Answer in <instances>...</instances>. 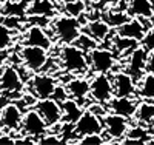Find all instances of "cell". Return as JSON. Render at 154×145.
I'll use <instances>...</instances> for the list:
<instances>
[{
    "label": "cell",
    "mask_w": 154,
    "mask_h": 145,
    "mask_svg": "<svg viewBox=\"0 0 154 145\" xmlns=\"http://www.w3.org/2000/svg\"><path fill=\"white\" fill-rule=\"evenodd\" d=\"M59 63L63 71L69 74H83L89 70L88 56L74 43H66L59 49Z\"/></svg>",
    "instance_id": "1"
},
{
    "label": "cell",
    "mask_w": 154,
    "mask_h": 145,
    "mask_svg": "<svg viewBox=\"0 0 154 145\" xmlns=\"http://www.w3.org/2000/svg\"><path fill=\"white\" fill-rule=\"evenodd\" d=\"M53 33L60 43H74L75 39L82 33V25L79 22V17H72L68 14L56 17L53 20Z\"/></svg>",
    "instance_id": "2"
},
{
    "label": "cell",
    "mask_w": 154,
    "mask_h": 145,
    "mask_svg": "<svg viewBox=\"0 0 154 145\" xmlns=\"http://www.w3.org/2000/svg\"><path fill=\"white\" fill-rule=\"evenodd\" d=\"M19 60L28 71L38 73L42 71L46 63L49 62L48 49L40 46H31V45H22L19 51Z\"/></svg>",
    "instance_id": "3"
},
{
    "label": "cell",
    "mask_w": 154,
    "mask_h": 145,
    "mask_svg": "<svg viewBox=\"0 0 154 145\" xmlns=\"http://www.w3.org/2000/svg\"><path fill=\"white\" fill-rule=\"evenodd\" d=\"M48 130L49 128L45 124L43 117L38 114V111L35 108H29L23 113L22 125H20V131H19L22 136H29V137L38 140V137H42L45 133H48Z\"/></svg>",
    "instance_id": "4"
},
{
    "label": "cell",
    "mask_w": 154,
    "mask_h": 145,
    "mask_svg": "<svg viewBox=\"0 0 154 145\" xmlns=\"http://www.w3.org/2000/svg\"><path fill=\"white\" fill-rule=\"evenodd\" d=\"M88 63L94 73H109L114 70L117 59H116L114 52L106 49V48H100L94 46L93 49L88 51Z\"/></svg>",
    "instance_id": "5"
},
{
    "label": "cell",
    "mask_w": 154,
    "mask_h": 145,
    "mask_svg": "<svg viewBox=\"0 0 154 145\" xmlns=\"http://www.w3.org/2000/svg\"><path fill=\"white\" fill-rule=\"evenodd\" d=\"M102 122H103V136H106L109 140L123 139L130 128V119L111 111H106V114L102 117Z\"/></svg>",
    "instance_id": "6"
},
{
    "label": "cell",
    "mask_w": 154,
    "mask_h": 145,
    "mask_svg": "<svg viewBox=\"0 0 154 145\" xmlns=\"http://www.w3.org/2000/svg\"><path fill=\"white\" fill-rule=\"evenodd\" d=\"M89 96L93 102L108 103L109 99L114 96L111 79L106 73H96L94 77L89 80Z\"/></svg>",
    "instance_id": "7"
},
{
    "label": "cell",
    "mask_w": 154,
    "mask_h": 145,
    "mask_svg": "<svg viewBox=\"0 0 154 145\" xmlns=\"http://www.w3.org/2000/svg\"><path fill=\"white\" fill-rule=\"evenodd\" d=\"M34 108L43 117V121L49 130L54 127H59L62 124V107L56 99L53 97L37 99L34 103Z\"/></svg>",
    "instance_id": "8"
},
{
    "label": "cell",
    "mask_w": 154,
    "mask_h": 145,
    "mask_svg": "<svg viewBox=\"0 0 154 145\" xmlns=\"http://www.w3.org/2000/svg\"><path fill=\"white\" fill-rule=\"evenodd\" d=\"M74 136L82 137L85 134H100L103 133V122L102 117L91 113L89 110H83L80 117L74 122Z\"/></svg>",
    "instance_id": "9"
},
{
    "label": "cell",
    "mask_w": 154,
    "mask_h": 145,
    "mask_svg": "<svg viewBox=\"0 0 154 145\" xmlns=\"http://www.w3.org/2000/svg\"><path fill=\"white\" fill-rule=\"evenodd\" d=\"M22 116L23 111L17 103H6L2 107L0 111V130H3L5 133H19L20 125H22Z\"/></svg>",
    "instance_id": "10"
},
{
    "label": "cell",
    "mask_w": 154,
    "mask_h": 145,
    "mask_svg": "<svg viewBox=\"0 0 154 145\" xmlns=\"http://www.w3.org/2000/svg\"><path fill=\"white\" fill-rule=\"evenodd\" d=\"M57 87V79L53 74H34L31 77L29 88L35 99H46L51 97Z\"/></svg>",
    "instance_id": "11"
},
{
    "label": "cell",
    "mask_w": 154,
    "mask_h": 145,
    "mask_svg": "<svg viewBox=\"0 0 154 145\" xmlns=\"http://www.w3.org/2000/svg\"><path fill=\"white\" fill-rule=\"evenodd\" d=\"M23 88V82L20 73L17 71L16 67L8 65V67L2 68V74H0V91L5 93L6 96H12L20 93Z\"/></svg>",
    "instance_id": "12"
},
{
    "label": "cell",
    "mask_w": 154,
    "mask_h": 145,
    "mask_svg": "<svg viewBox=\"0 0 154 145\" xmlns=\"http://www.w3.org/2000/svg\"><path fill=\"white\" fill-rule=\"evenodd\" d=\"M111 84H112L114 96H119V97H133V96L137 94V85L134 82V79L128 74L126 71L114 73V76L111 77Z\"/></svg>",
    "instance_id": "13"
},
{
    "label": "cell",
    "mask_w": 154,
    "mask_h": 145,
    "mask_svg": "<svg viewBox=\"0 0 154 145\" xmlns=\"http://www.w3.org/2000/svg\"><path fill=\"white\" fill-rule=\"evenodd\" d=\"M22 45H31V46H40L45 49H51L53 39L48 36V33L40 25H31L22 34Z\"/></svg>",
    "instance_id": "14"
},
{
    "label": "cell",
    "mask_w": 154,
    "mask_h": 145,
    "mask_svg": "<svg viewBox=\"0 0 154 145\" xmlns=\"http://www.w3.org/2000/svg\"><path fill=\"white\" fill-rule=\"evenodd\" d=\"M68 97L74 99L75 102H79L80 105H85L88 96H89V80L82 76H72L69 80L65 84Z\"/></svg>",
    "instance_id": "15"
},
{
    "label": "cell",
    "mask_w": 154,
    "mask_h": 145,
    "mask_svg": "<svg viewBox=\"0 0 154 145\" xmlns=\"http://www.w3.org/2000/svg\"><path fill=\"white\" fill-rule=\"evenodd\" d=\"M145 63H146V49L143 46H136L130 59H128V68H126V73L134 79L136 84L145 74Z\"/></svg>",
    "instance_id": "16"
},
{
    "label": "cell",
    "mask_w": 154,
    "mask_h": 145,
    "mask_svg": "<svg viewBox=\"0 0 154 145\" xmlns=\"http://www.w3.org/2000/svg\"><path fill=\"white\" fill-rule=\"evenodd\" d=\"M145 33H146V28L139 17H130L125 23L117 26V36L133 39V40H137V42L142 40Z\"/></svg>",
    "instance_id": "17"
},
{
    "label": "cell",
    "mask_w": 154,
    "mask_h": 145,
    "mask_svg": "<svg viewBox=\"0 0 154 145\" xmlns=\"http://www.w3.org/2000/svg\"><path fill=\"white\" fill-rule=\"evenodd\" d=\"M108 110L111 113L120 114L126 119H133L134 113H136V102L133 97H119V96H112L108 102Z\"/></svg>",
    "instance_id": "18"
},
{
    "label": "cell",
    "mask_w": 154,
    "mask_h": 145,
    "mask_svg": "<svg viewBox=\"0 0 154 145\" xmlns=\"http://www.w3.org/2000/svg\"><path fill=\"white\" fill-rule=\"evenodd\" d=\"M126 12L130 17L151 19L154 16V5L151 0H128Z\"/></svg>",
    "instance_id": "19"
},
{
    "label": "cell",
    "mask_w": 154,
    "mask_h": 145,
    "mask_svg": "<svg viewBox=\"0 0 154 145\" xmlns=\"http://www.w3.org/2000/svg\"><path fill=\"white\" fill-rule=\"evenodd\" d=\"M85 33L89 36V37H93L94 40L97 43H102V42H105L109 33H111V26L103 20V19H93V20H89L85 26Z\"/></svg>",
    "instance_id": "20"
},
{
    "label": "cell",
    "mask_w": 154,
    "mask_h": 145,
    "mask_svg": "<svg viewBox=\"0 0 154 145\" xmlns=\"http://www.w3.org/2000/svg\"><path fill=\"white\" fill-rule=\"evenodd\" d=\"M60 107H62V122H66V124H74L83 111L82 105L71 97L63 100Z\"/></svg>",
    "instance_id": "21"
},
{
    "label": "cell",
    "mask_w": 154,
    "mask_h": 145,
    "mask_svg": "<svg viewBox=\"0 0 154 145\" xmlns=\"http://www.w3.org/2000/svg\"><path fill=\"white\" fill-rule=\"evenodd\" d=\"M54 2L53 0H35V2L29 3L26 6V11L25 14L28 16H37V17H49L54 14Z\"/></svg>",
    "instance_id": "22"
},
{
    "label": "cell",
    "mask_w": 154,
    "mask_h": 145,
    "mask_svg": "<svg viewBox=\"0 0 154 145\" xmlns=\"http://www.w3.org/2000/svg\"><path fill=\"white\" fill-rule=\"evenodd\" d=\"M134 117L140 125H149L154 119V103L149 99H145L143 102L136 105Z\"/></svg>",
    "instance_id": "23"
},
{
    "label": "cell",
    "mask_w": 154,
    "mask_h": 145,
    "mask_svg": "<svg viewBox=\"0 0 154 145\" xmlns=\"http://www.w3.org/2000/svg\"><path fill=\"white\" fill-rule=\"evenodd\" d=\"M137 94L142 99L154 100V74L145 73L137 82Z\"/></svg>",
    "instance_id": "24"
},
{
    "label": "cell",
    "mask_w": 154,
    "mask_h": 145,
    "mask_svg": "<svg viewBox=\"0 0 154 145\" xmlns=\"http://www.w3.org/2000/svg\"><path fill=\"white\" fill-rule=\"evenodd\" d=\"M126 139H122L123 142H140V143H148V130L145 128V125L137 124L136 127H130L126 131Z\"/></svg>",
    "instance_id": "25"
},
{
    "label": "cell",
    "mask_w": 154,
    "mask_h": 145,
    "mask_svg": "<svg viewBox=\"0 0 154 145\" xmlns=\"http://www.w3.org/2000/svg\"><path fill=\"white\" fill-rule=\"evenodd\" d=\"M128 19H130V16H128L126 11H120V9L117 11V9H114V6L106 9L105 16H103V20L111 26V28H117L122 23H125Z\"/></svg>",
    "instance_id": "26"
},
{
    "label": "cell",
    "mask_w": 154,
    "mask_h": 145,
    "mask_svg": "<svg viewBox=\"0 0 154 145\" xmlns=\"http://www.w3.org/2000/svg\"><path fill=\"white\" fill-rule=\"evenodd\" d=\"M14 37H16L14 30H11L6 25L0 23V51H6L14 43Z\"/></svg>",
    "instance_id": "27"
},
{
    "label": "cell",
    "mask_w": 154,
    "mask_h": 145,
    "mask_svg": "<svg viewBox=\"0 0 154 145\" xmlns=\"http://www.w3.org/2000/svg\"><path fill=\"white\" fill-rule=\"evenodd\" d=\"M62 6L65 8L66 14L72 16V17H80V14L85 11V2L83 0H72V2H68Z\"/></svg>",
    "instance_id": "28"
},
{
    "label": "cell",
    "mask_w": 154,
    "mask_h": 145,
    "mask_svg": "<svg viewBox=\"0 0 154 145\" xmlns=\"http://www.w3.org/2000/svg\"><path fill=\"white\" fill-rule=\"evenodd\" d=\"M74 45H77L80 49H83V51H89V49H93L94 46H97L99 43L94 40L93 37H89L86 33L83 34V33H80L79 34V37L75 39V42H74Z\"/></svg>",
    "instance_id": "29"
},
{
    "label": "cell",
    "mask_w": 154,
    "mask_h": 145,
    "mask_svg": "<svg viewBox=\"0 0 154 145\" xmlns=\"http://www.w3.org/2000/svg\"><path fill=\"white\" fill-rule=\"evenodd\" d=\"M105 142H106V139L103 137V133H100V134H85L79 139H75L74 143L85 145V143H105Z\"/></svg>",
    "instance_id": "30"
},
{
    "label": "cell",
    "mask_w": 154,
    "mask_h": 145,
    "mask_svg": "<svg viewBox=\"0 0 154 145\" xmlns=\"http://www.w3.org/2000/svg\"><path fill=\"white\" fill-rule=\"evenodd\" d=\"M62 142V137L57 134V133H45L42 137H38L37 143H60Z\"/></svg>",
    "instance_id": "31"
},
{
    "label": "cell",
    "mask_w": 154,
    "mask_h": 145,
    "mask_svg": "<svg viewBox=\"0 0 154 145\" xmlns=\"http://www.w3.org/2000/svg\"><path fill=\"white\" fill-rule=\"evenodd\" d=\"M140 42H142V45H143V48H145L146 51L151 49V48H154V30L146 31L145 36H143V39H142Z\"/></svg>",
    "instance_id": "32"
},
{
    "label": "cell",
    "mask_w": 154,
    "mask_h": 145,
    "mask_svg": "<svg viewBox=\"0 0 154 145\" xmlns=\"http://www.w3.org/2000/svg\"><path fill=\"white\" fill-rule=\"evenodd\" d=\"M145 71L154 74V48L146 51V63H145Z\"/></svg>",
    "instance_id": "33"
},
{
    "label": "cell",
    "mask_w": 154,
    "mask_h": 145,
    "mask_svg": "<svg viewBox=\"0 0 154 145\" xmlns=\"http://www.w3.org/2000/svg\"><path fill=\"white\" fill-rule=\"evenodd\" d=\"M96 2L100 6H105V8H111V6H117L120 0H96Z\"/></svg>",
    "instance_id": "34"
},
{
    "label": "cell",
    "mask_w": 154,
    "mask_h": 145,
    "mask_svg": "<svg viewBox=\"0 0 154 145\" xmlns=\"http://www.w3.org/2000/svg\"><path fill=\"white\" fill-rule=\"evenodd\" d=\"M54 3H57V5H65V3H68V2H72V0H53Z\"/></svg>",
    "instance_id": "35"
},
{
    "label": "cell",
    "mask_w": 154,
    "mask_h": 145,
    "mask_svg": "<svg viewBox=\"0 0 154 145\" xmlns=\"http://www.w3.org/2000/svg\"><path fill=\"white\" fill-rule=\"evenodd\" d=\"M2 9H3V3H2V0H0V14H2Z\"/></svg>",
    "instance_id": "36"
},
{
    "label": "cell",
    "mask_w": 154,
    "mask_h": 145,
    "mask_svg": "<svg viewBox=\"0 0 154 145\" xmlns=\"http://www.w3.org/2000/svg\"><path fill=\"white\" fill-rule=\"evenodd\" d=\"M149 125H151V130H152V133H154V119H152V122H151Z\"/></svg>",
    "instance_id": "37"
},
{
    "label": "cell",
    "mask_w": 154,
    "mask_h": 145,
    "mask_svg": "<svg viewBox=\"0 0 154 145\" xmlns=\"http://www.w3.org/2000/svg\"><path fill=\"white\" fill-rule=\"evenodd\" d=\"M0 68H2V60H0Z\"/></svg>",
    "instance_id": "38"
}]
</instances>
